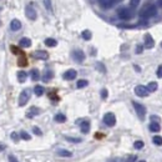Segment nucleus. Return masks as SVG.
<instances>
[{
	"label": "nucleus",
	"instance_id": "nucleus-1",
	"mask_svg": "<svg viewBox=\"0 0 162 162\" xmlns=\"http://www.w3.org/2000/svg\"><path fill=\"white\" fill-rule=\"evenodd\" d=\"M157 14V6L153 5V4H150V5H146L142 10L140 11V16L141 18H145V19H148V18H152Z\"/></svg>",
	"mask_w": 162,
	"mask_h": 162
},
{
	"label": "nucleus",
	"instance_id": "nucleus-2",
	"mask_svg": "<svg viewBox=\"0 0 162 162\" xmlns=\"http://www.w3.org/2000/svg\"><path fill=\"white\" fill-rule=\"evenodd\" d=\"M117 14H119V18L122 20H130L134 18V11L131 9H128V8H121V9H119Z\"/></svg>",
	"mask_w": 162,
	"mask_h": 162
},
{
	"label": "nucleus",
	"instance_id": "nucleus-3",
	"mask_svg": "<svg viewBox=\"0 0 162 162\" xmlns=\"http://www.w3.org/2000/svg\"><path fill=\"white\" fill-rule=\"evenodd\" d=\"M30 95H31V91L29 89H25L24 91H21V94L19 96V106L26 105L28 101L30 100Z\"/></svg>",
	"mask_w": 162,
	"mask_h": 162
},
{
	"label": "nucleus",
	"instance_id": "nucleus-4",
	"mask_svg": "<svg viewBox=\"0 0 162 162\" xmlns=\"http://www.w3.org/2000/svg\"><path fill=\"white\" fill-rule=\"evenodd\" d=\"M132 105H134V107H135V111H136L137 116H139L141 120H143L145 116H146V107H145L143 105H141V103H139V102H136V101L132 102Z\"/></svg>",
	"mask_w": 162,
	"mask_h": 162
},
{
	"label": "nucleus",
	"instance_id": "nucleus-5",
	"mask_svg": "<svg viewBox=\"0 0 162 162\" xmlns=\"http://www.w3.org/2000/svg\"><path fill=\"white\" fill-rule=\"evenodd\" d=\"M103 122H105L107 126H115V123H116V117H115V115L112 114V112H107V114L103 116Z\"/></svg>",
	"mask_w": 162,
	"mask_h": 162
},
{
	"label": "nucleus",
	"instance_id": "nucleus-6",
	"mask_svg": "<svg viewBox=\"0 0 162 162\" xmlns=\"http://www.w3.org/2000/svg\"><path fill=\"white\" fill-rule=\"evenodd\" d=\"M25 14H26V18L30 20H35L36 19V10L34 9L32 5H28L25 8Z\"/></svg>",
	"mask_w": 162,
	"mask_h": 162
},
{
	"label": "nucleus",
	"instance_id": "nucleus-7",
	"mask_svg": "<svg viewBox=\"0 0 162 162\" xmlns=\"http://www.w3.org/2000/svg\"><path fill=\"white\" fill-rule=\"evenodd\" d=\"M135 94L140 97H145V96L148 95V90H147V87H145L142 85H139V86L135 87Z\"/></svg>",
	"mask_w": 162,
	"mask_h": 162
},
{
	"label": "nucleus",
	"instance_id": "nucleus-8",
	"mask_svg": "<svg viewBox=\"0 0 162 162\" xmlns=\"http://www.w3.org/2000/svg\"><path fill=\"white\" fill-rule=\"evenodd\" d=\"M72 57L76 62H82L85 60V54L82 50H74L72 51Z\"/></svg>",
	"mask_w": 162,
	"mask_h": 162
},
{
	"label": "nucleus",
	"instance_id": "nucleus-9",
	"mask_svg": "<svg viewBox=\"0 0 162 162\" xmlns=\"http://www.w3.org/2000/svg\"><path fill=\"white\" fill-rule=\"evenodd\" d=\"M34 57L37 60H48L49 59V54L44 50H37V51L34 52Z\"/></svg>",
	"mask_w": 162,
	"mask_h": 162
},
{
	"label": "nucleus",
	"instance_id": "nucleus-10",
	"mask_svg": "<svg viewBox=\"0 0 162 162\" xmlns=\"http://www.w3.org/2000/svg\"><path fill=\"white\" fill-rule=\"evenodd\" d=\"M76 75H77V72H76V70H74V69H70V70H68L64 75H62V77L65 79V80H74L75 77H76Z\"/></svg>",
	"mask_w": 162,
	"mask_h": 162
},
{
	"label": "nucleus",
	"instance_id": "nucleus-11",
	"mask_svg": "<svg viewBox=\"0 0 162 162\" xmlns=\"http://www.w3.org/2000/svg\"><path fill=\"white\" fill-rule=\"evenodd\" d=\"M153 46H155V41H153L152 36L150 34H146V35H145V48L152 49Z\"/></svg>",
	"mask_w": 162,
	"mask_h": 162
},
{
	"label": "nucleus",
	"instance_id": "nucleus-12",
	"mask_svg": "<svg viewBox=\"0 0 162 162\" xmlns=\"http://www.w3.org/2000/svg\"><path fill=\"white\" fill-rule=\"evenodd\" d=\"M39 114H40V110L37 109V107L32 106V107H30V109H29V111L26 112V117H29V119H32V117H34V116L39 115Z\"/></svg>",
	"mask_w": 162,
	"mask_h": 162
},
{
	"label": "nucleus",
	"instance_id": "nucleus-13",
	"mask_svg": "<svg viewBox=\"0 0 162 162\" xmlns=\"http://www.w3.org/2000/svg\"><path fill=\"white\" fill-rule=\"evenodd\" d=\"M10 29L12 31H18L21 29V23L19 21L18 19H14V20H11V23H10Z\"/></svg>",
	"mask_w": 162,
	"mask_h": 162
},
{
	"label": "nucleus",
	"instance_id": "nucleus-14",
	"mask_svg": "<svg viewBox=\"0 0 162 162\" xmlns=\"http://www.w3.org/2000/svg\"><path fill=\"white\" fill-rule=\"evenodd\" d=\"M19 45H20V48H30L31 46V40L29 39V37H23V39H20Z\"/></svg>",
	"mask_w": 162,
	"mask_h": 162
},
{
	"label": "nucleus",
	"instance_id": "nucleus-15",
	"mask_svg": "<svg viewBox=\"0 0 162 162\" xmlns=\"http://www.w3.org/2000/svg\"><path fill=\"white\" fill-rule=\"evenodd\" d=\"M100 5L102 8H105V9H109V8L112 6V4L115 3V0H99Z\"/></svg>",
	"mask_w": 162,
	"mask_h": 162
},
{
	"label": "nucleus",
	"instance_id": "nucleus-16",
	"mask_svg": "<svg viewBox=\"0 0 162 162\" xmlns=\"http://www.w3.org/2000/svg\"><path fill=\"white\" fill-rule=\"evenodd\" d=\"M54 77V72L51 70H46V71L44 72V76H43V81L44 82H49L51 79Z\"/></svg>",
	"mask_w": 162,
	"mask_h": 162
},
{
	"label": "nucleus",
	"instance_id": "nucleus-17",
	"mask_svg": "<svg viewBox=\"0 0 162 162\" xmlns=\"http://www.w3.org/2000/svg\"><path fill=\"white\" fill-rule=\"evenodd\" d=\"M18 65L20 66V68H25V66L28 65V59H26V56H25V54H24V55H20L19 56Z\"/></svg>",
	"mask_w": 162,
	"mask_h": 162
},
{
	"label": "nucleus",
	"instance_id": "nucleus-18",
	"mask_svg": "<svg viewBox=\"0 0 162 162\" xmlns=\"http://www.w3.org/2000/svg\"><path fill=\"white\" fill-rule=\"evenodd\" d=\"M80 127H81L82 134H87V132L90 131V122L89 121H82L81 125H80Z\"/></svg>",
	"mask_w": 162,
	"mask_h": 162
},
{
	"label": "nucleus",
	"instance_id": "nucleus-19",
	"mask_svg": "<svg viewBox=\"0 0 162 162\" xmlns=\"http://www.w3.org/2000/svg\"><path fill=\"white\" fill-rule=\"evenodd\" d=\"M56 152H57V155H59V156H61V157H71V156H72V153L70 152V151H68V150H62V148H59Z\"/></svg>",
	"mask_w": 162,
	"mask_h": 162
},
{
	"label": "nucleus",
	"instance_id": "nucleus-20",
	"mask_svg": "<svg viewBox=\"0 0 162 162\" xmlns=\"http://www.w3.org/2000/svg\"><path fill=\"white\" fill-rule=\"evenodd\" d=\"M45 45L49 46V48H54V46L57 45V41L55 39H51V37H48V39L45 40Z\"/></svg>",
	"mask_w": 162,
	"mask_h": 162
},
{
	"label": "nucleus",
	"instance_id": "nucleus-21",
	"mask_svg": "<svg viewBox=\"0 0 162 162\" xmlns=\"http://www.w3.org/2000/svg\"><path fill=\"white\" fill-rule=\"evenodd\" d=\"M150 130H151L152 132H159L161 130V127H160V123L159 122H151L150 123Z\"/></svg>",
	"mask_w": 162,
	"mask_h": 162
},
{
	"label": "nucleus",
	"instance_id": "nucleus-22",
	"mask_svg": "<svg viewBox=\"0 0 162 162\" xmlns=\"http://www.w3.org/2000/svg\"><path fill=\"white\" fill-rule=\"evenodd\" d=\"M40 79V72L37 69H32L31 70V80L32 81H37Z\"/></svg>",
	"mask_w": 162,
	"mask_h": 162
},
{
	"label": "nucleus",
	"instance_id": "nucleus-23",
	"mask_svg": "<svg viewBox=\"0 0 162 162\" xmlns=\"http://www.w3.org/2000/svg\"><path fill=\"white\" fill-rule=\"evenodd\" d=\"M44 87L43 86H40V85H36L35 87H34V92H35V95L36 96H41V95H44Z\"/></svg>",
	"mask_w": 162,
	"mask_h": 162
},
{
	"label": "nucleus",
	"instance_id": "nucleus-24",
	"mask_svg": "<svg viewBox=\"0 0 162 162\" xmlns=\"http://www.w3.org/2000/svg\"><path fill=\"white\" fill-rule=\"evenodd\" d=\"M26 77H28V74L25 71H19L18 72V81L19 82H25Z\"/></svg>",
	"mask_w": 162,
	"mask_h": 162
},
{
	"label": "nucleus",
	"instance_id": "nucleus-25",
	"mask_svg": "<svg viewBox=\"0 0 162 162\" xmlns=\"http://www.w3.org/2000/svg\"><path fill=\"white\" fill-rule=\"evenodd\" d=\"M10 51L12 54H15V55H24V52L21 51V49H19L18 46H14V45H11V46H10Z\"/></svg>",
	"mask_w": 162,
	"mask_h": 162
},
{
	"label": "nucleus",
	"instance_id": "nucleus-26",
	"mask_svg": "<svg viewBox=\"0 0 162 162\" xmlns=\"http://www.w3.org/2000/svg\"><path fill=\"white\" fill-rule=\"evenodd\" d=\"M55 121L59 122V123L65 122V121H66V116H65L64 114H57V115L55 116Z\"/></svg>",
	"mask_w": 162,
	"mask_h": 162
},
{
	"label": "nucleus",
	"instance_id": "nucleus-27",
	"mask_svg": "<svg viewBox=\"0 0 162 162\" xmlns=\"http://www.w3.org/2000/svg\"><path fill=\"white\" fill-rule=\"evenodd\" d=\"M157 82H150V84L147 85V90H148V92H153V91H156L157 90Z\"/></svg>",
	"mask_w": 162,
	"mask_h": 162
},
{
	"label": "nucleus",
	"instance_id": "nucleus-28",
	"mask_svg": "<svg viewBox=\"0 0 162 162\" xmlns=\"http://www.w3.org/2000/svg\"><path fill=\"white\" fill-rule=\"evenodd\" d=\"M92 37V34H91L90 30H84L82 31V39L84 40H90Z\"/></svg>",
	"mask_w": 162,
	"mask_h": 162
},
{
	"label": "nucleus",
	"instance_id": "nucleus-29",
	"mask_svg": "<svg viewBox=\"0 0 162 162\" xmlns=\"http://www.w3.org/2000/svg\"><path fill=\"white\" fill-rule=\"evenodd\" d=\"M87 85H89L87 80H79L77 84H76V87H77V89H82V87H86Z\"/></svg>",
	"mask_w": 162,
	"mask_h": 162
},
{
	"label": "nucleus",
	"instance_id": "nucleus-30",
	"mask_svg": "<svg viewBox=\"0 0 162 162\" xmlns=\"http://www.w3.org/2000/svg\"><path fill=\"white\" fill-rule=\"evenodd\" d=\"M152 141H153V143L155 145H157V146H161L162 145V137L161 136H153Z\"/></svg>",
	"mask_w": 162,
	"mask_h": 162
},
{
	"label": "nucleus",
	"instance_id": "nucleus-31",
	"mask_svg": "<svg viewBox=\"0 0 162 162\" xmlns=\"http://www.w3.org/2000/svg\"><path fill=\"white\" fill-rule=\"evenodd\" d=\"M20 137H21L23 140H25V141H29V140L31 139V136L29 135L26 131H21V134H20Z\"/></svg>",
	"mask_w": 162,
	"mask_h": 162
},
{
	"label": "nucleus",
	"instance_id": "nucleus-32",
	"mask_svg": "<svg viewBox=\"0 0 162 162\" xmlns=\"http://www.w3.org/2000/svg\"><path fill=\"white\" fill-rule=\"evenodd\" d=\"M143 146H145V143L142 142V141H136V142L134 143V147H135L136 150H141Z\"/></svg>",
	"mask_w": 162,
	"mask_h": 162
},
{
	"label": "nucleus",
	"instance_id": "nucleus-33",
	"mask_svg": "<svg viewBox=\"0 0 162 162\" xmlns=\"http://www.w3.org/2000/svg\"><path fill=\"white\" fill-rule=\"evenodd\" d=\"M44 4H45V8L49 10V11H52V6H51V0H44Z\"/></svg>",
	"mask_w": 162,
	"mask_h": 162
},
{
	"label": "nucleus",
	"instance_id": "nucleus-34",
	"mask_svg": "<svg viewBox=\"0 0 162 162\" xmlns=\"http://www.w3.org/2000/svg\"><path fill=\"white\" fill-rule=\"evenodd\" d=\"M140 4V0H130V6L132 8V9H135V8L139 6Z\"/></svg>",
	"mask_w": 162,
	"mask_h": 162
},
{
	"label": "nucleus",
	"instance_id": "nucleus-35",
	"mask_svg": "<svg viewBox=\"0 0 162 162\" xmlns=\"http://www.w3.org/2000/svg\"><path fill=\"white\" fill-rule=\"evenodd\" d=\"M32 132H34L35 135H37V136H41V135H43V131H41L39 127H36V126L32 127Z\"/></svg>",
	"mask_w": 162,
	"mask_h": 162
},
{
	"label": "nucleus",
	"instance_id": "nucleus-36",
	"mask_svg": "<svg viewBox=\"0 0 162 162\" xmlns=\"http://www.w3.org/2000/svg\"><path fill=\"white\" fill-rule=\"evenodd\" d=\"M96 69H99L101 72H106V69H105V66H103V65L101 64V62H97V64H96Z\"/></svg>",
	"mask_w": 162,
	"mask_h": 162
},
{
	"label": "nucleus",
	"instance_id": "nucleus-37",
	"mask_svg": "<svg viewBox=\"0 0 162 162\" xmlns=\"http://www.w3.org/2000/svg\"><path fill=\"white\" fill-rule=\"evenodd\" d=\"M10 137H11V140L14 141V142H18V141H19V136H18V134H16V132H11Z\"/></svg>",
	"mask_w": 162,
	"mask_h": 162
},
{
	"label": "nucleus",
	"instance_id": "nucleus-38",
	"mask_svg": "<svg viewBox=\"0 0 162 162\" xmlns=\"http://www.w3.org/2000/svg\"><path fill=\"white\" fill-rule=\"evenodd\" d=\"M66 140L69 141V142H81V139H74V137H65Z\"/></svg>",
	"mask_w": 162,
	"mask_h": 162
},
{
	"label": "nucleus",
	"instance_id": "nucleus-39",
	"mask_svg": "<svg viewBox=\"0 0 162 162\" xmlns=\"http://www.w3.org/2000/svg\"><path fill=\"white\" fill-rule=\"evenodd\" d=\"M107 95H109L107 90H106V89H102V90H101V97L105 100V99H107Z\"/></svg>",
	"mask_w": 162,
	"mask_h": 162
},
{
	"label": "nucleus",
	"instance_id": "nucleus-40",
	"mask_svg": "<svg viewBox=\"0 0 162 162\" xmlns=\"http://www.w3.org/2000/svg\"><path fill=\"white\" fill-rule=\"evenodd\" d=\"M8 159H9V162H20L15 156H12V155H10L9 157H8Z\"/></svg>",
	"mask_w": 162,
	"mask_h": 162
},
{
	"label": "nucleus",
	"instance_id": "nucleus-41",
	"mask_svg": "<svg viewBox=\"0 0 162 162\" xmlns=\"http://www.w3.org/2000/svg\"><path fill=\"white\" fill-rule=\"evenodd\" d=\"M142 50H143L142 45H137V46H136V54H141V52H142Z\"/></svg>",
	"mask_w": 162,
	"mask_h": 162
},
{
	"label": "nucleus",
	"instance_id": "nucleus-42",
	"mask_svg": "<svg viewBox=\"0 0 162 162\" xmlns=\"http://www.w3.org/2000/svg\"><path fill=\"white\" fill-rule=\"evenodd\" d=\"M137 160V157L136 156H134V155H132V156H130V157H127V160H126V162H135Z\"/></svg>",
	"mask_w": 162,
	"mask_h": 162
},
{
	"label": "nucleus",
	"instance_id": "nucleus-43",
	"mask_svg": "<svg viewBox=\"0 0 162 162\" xmlns=\"http://www.w3.org/2000/svg\"><path fill=\"white\" fill-rule=\"evenodd\" d=\"M157 76H159V77H162V65H160L159 69H157Z\"/></svg>",
	"mask_w": 162,
	"mask_h": 162
},
{
	"label": "nucleus",
	"instance_id": "nucleus-44",
	"mask_svg": "<svg viewBox=\"0 0 162 162\" xmlns=\"http://www.w3.org/2000/svg\"><path fill=\"white\" fill-rule=\"evenodd\" d=\"M107 162H123V161L121 159H116V157H115V159H110Z\"/></svg>",
	"mask_w": 162,
	"mask_h": 162
},
{
	"label": "nucleus",
	"instance_id": "nucleus-45",
	"mask_svg": "<svg viewBox=\"0 0 162 162\" xmlns=\"http://www.w3.org/2000/svg\"><path fill=\"white\" fill-rule=\"evenodd\" d=\"M151 120H152V121L153 122H159V117H157V116H155V115H153V116H151Z\"/></svg>",
	"mask_w": 162,
	"mask_h": 162
},
{
	"label": "nucleus",
	"instance_id": "nucleus-46",
	"mask_svg": "<svg viewBox=\"0 0 162 162\" xmlns=\"http://www.w3.org/2000/svg\"><path fill=\"white\" fill-rule=\"evenodd\" d=\"M6 148V146L4 143H0V151H4V150Z\"/></svg>",
	"mask_w": 162,
	"mask_h": 162
},
{
	"label": "nucleus",
	"instance_id": "nucleus-47",
	"mask_svg": "<svg viewBox=\"0 0 162 162\" xmlns=\"http://www.w3.org/2000/svg\"><path fill=\"white\" fill-rule=\"evenodd\" d=\"M159 6L162 8V0H159Z\"/></svg>",
	"mask_w": 162,
	"mask_h": 162
},
{
	"label": "nucleus",
	"instance_id": "nucleus-48",
	"mask_svg": "<svg viewBox=\"0 0 162 162\" xmlns=\"http://www.w3.org/2000/svg\"><path fill=\"white\" fill-rule=\"evenodd\" d=\"M139 162H146V161H143V160H142V161H139Z\"/></svg>",
	"mask_w": 162,
	"mask_h": 162
},
{
	"label": "nucleus",
	"instance_id": "nucleus-49",
	"mask_svg": "<svg viewBox=\"0 0 162 162\" xmlns=\"http://www.w3.org/2000/svg\"><path fill=\"white\" fill-rule=\"evenodd\" d=\"M117 1H121V0H117Z\"/></svg>",
	"mask_w": 162,
	"mask_h": 162
},
{
	"label": "nucleus",
	"instance_id": "nucleus-50",
	"mask_svg": "<svg viewBox=\"0 0 162 162\" xmlns=\"http://www.w3.org/2000/svg\"><path fill=\"white\" fill-rule=\"evenodd\" d=\"M0 10H1V8H0Z\"/></svg>",
	"mask_w": 162,
	"mask_h": 162
},
{
	"label": "nucleus",
	"instance_id": "nucleus-51",
	"mask_svg": "<svg viewBox=\"0 0 162 162\" xmlns=\"http://www.w3.org/2000/svg\"><path fill=\"white\" fill-rule=\"evenodd\" d=\"M161 46H162V44H161Z\"/></svg>",
	"mask_w": 162,
	"mask_h": 162
}]
</instances>
